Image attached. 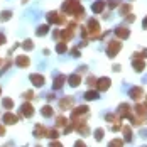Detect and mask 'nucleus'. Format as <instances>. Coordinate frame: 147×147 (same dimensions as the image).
<instances>
[{"instance_id":"nucleus-41","label":"nucleus","mask_w":147,"mask_h":147,"mask_svg":"<svg viewBox=\"0 0 147 147\" xmlns=\"http://www.w3.org/2000/svg\"><path fill=\"white\" fill-rule=\"evenodd\" d=\"M134 20H135V17L129 12V14H127V22H134Z\"/></svg>"},{"instance_id":"nucleus-31","label":"nucleus","mask_w":147,"mask_h":147,"mask_svg":"<svg viewBox=\"0 0 147 147\" xmlns=\"http://www.w3.org/2000/svg\"><path fill=\"white\" fill-rule=\"evenodd\" d=\"M22 47H24L26 51H32V49H34V42H32L30 39H26V41L22 42Z\"/></svg>"},{"instance_id":"nucleus-30","label":"nucleus","mask_w":147,"mask_h":147,"mask_svg":"<svg viewBox=\"0 0 147 147\" xmlns=\"http://www.w3.org/2000/svg\"><path fill=\"white\" fill-rule=\"evenodd\" d=\"M68 123V120H66V117H63V115H59V117H56V127H64Z\"/></svg>"},{"instance_id":"nucleus-39","label":"nucleus","mask_w":147,"mask_h":147,"mask_svg":"<svg viewBox=\"0 0 147 147\" xmlns=\"http://www.w3.org/2000/svg\"><path fill=\"white\" fill-rule=\"evenodd\" d=\"M117 5H118V0H110V2H108V7H110V9H115Z\"/></svg>"},{"instance_id":"nucleus-19","label":"nucleus","mask_w":147,"mask_h":147,"mask_svg":"<svg viewBox=\"0 0 147 147\" xmlns=\"http://www.w3.org/2000/svg\"><path fill=\"white\" fill-rule=\"evenodd\" d=\"M135 113H137L139 117H147V103H137Z\"/></svg>"},{"instance_id":"nucleus-43","label":"nucleus","mask_w":147,"mask_h":147,"mask_svg":"<svg viewBox=\"0 0 147 147\" xmlns=\"http://www.w3.org/2000/svg\"><path fill=\"white\" fill-rule=\"evenodd\" d=\"M123 144V140H113V142H110V146H122Z\"/></svg>"},{"instance_id":"nucleus-36","label":"nucleus","mask_w":147,"mask_h":147,"mask_svg":"<svg viewBox=\"0 0 147 147\" xmlns=\"http://www.w3.org/2000/svg\"><path fill=\"white\" fill-rule=\"evenodd\" d=\"M105 120H107V122H118L117 117H115V115H112V113H107V115H105Z\"/></svg>"},{"instance_id":"nucleus-32","label":"nucleus","mask_w":147,"mask_h":147,"mask_svg":"<svg viewBox=\"0 0 147 147\" xmlns=\"http://www.w3.org/2000/svg\"><path fill=\"white\" fill-rule=\"evenodd\" d=\"M130 9H132V5H130V3H125V5H122V7H120V14L127 15L129 12H130Z\"/></svg>"},{"instance_id":"nucleus-45","label":"nucleus","mask_w":147,"mask_h":147,"mask_svg":"<svg viewBox=\"0 0 147 147\" xmlns=\"http://www.w3.org/2000/svg\"><path fill=\"white\" fill-rule=\"evenodd\" d=\"M142 27H144V29H147V17L144 19V22H142Z\"/></svg>"},{"instance_id":"nucleus-21","label":"nucleus","mask_w":147,"mask_h":147,"mask_svg":"<svg viewBox=\"0 0 147 147\" xmlns=\"http://www.w3.org/2000/svg\"><path fill=\"white\" fill-rule=\"evenodd\" d=\"M66 80H68V83H69L73 88H76V86L81 83V76H80V74H71V76H69V78H66Z\"/></svg>"},{"instance_id":"nucleus-24","label":"nucleus","mask_w":147,"mask_h":147,"mask_svg":"<svg viewBox=\"0 0 147 147\" xmlns=\"http://www.w3.org/2000/svg\"><path fill=\"white\" fill-rule=\"evenodd\" d=\"M2 107L5 110H12L14 108V100L12 98H2Z\"/></svg>"},{"instance_id":"nucleus-10","label":"nucleus","mask_w":147,"mask_h":147,"mask_svg":"<svg viewBox=\"0 0 147 147\" xmlns=\"http://www.w3.org/2000/svg\"><path fill=\"white\" fill-rule=\"evenodd\" d=\"M2 120H3L5 125H15V123L19 122V115H15V113H12V112H7V113H3Z\"/></svg>"},{"instance_id":"nucleus-34","label":"nucleus","mask_w":147,"mask_h":147,"mask_svg":"<svg viewBox=\"0 0 147 147\" xmlns=\"http://www.w3.org/2000/svg\"><path fill=\"white\" fill-rule=\"evenodd\" d=\"M103 134H105V130H103V129H96V130H95V139H96V140H102V139H103Z\"/></svg>"},{"instance_id":"nucleus-23","label":"nucleus","mask_w":147,"mask_h":147,"mask_svg":"<svg viewBox=\"0 0 147 147\" xmlns=\"http://www.w3.org/2000/svg\"><path fill=\"white\" fill-rule=\"evenodd\" d=\"M41 113H42V117H46V118L53 117V115H54L53 107H51V105H44V107H42V110H41Z\"/></svg>"},{"instance_id":"nucleus-2","label":"nucleus","mask_w":147,"mask_h":147,"mask_svg":"<svg viewBox=\"0 0 147 147\" xmlns=\"http://www.w3.org/2000/svg\"><path fill=\"white\" fill-rule=\"evenodd\" d=\"M86 29V34H88L90 39H98L100 37V24L96 22V19H90L88 20V27Z\"/></svg>"},{"instance_id":"nucleus-20","label":"nucleus","mask_w":147,"mask_h":147,"mask_svg":"<svg viewBox=\"0 0 147 147\" xmlns=\"http://www.w3.org/2000/svg\"><path fill=\"white\" fill-rule=\"evenodd\" d=\"M103 9H105V2H103V0H98V2H95V3L91 5V10H93L95 14H102Z\"/></svg>"},{"instance_id":"nucleus-40","label":"nucleus","mask_w":147,"mask_h":147,"mask_svg":"<svg viewBox=\"0 0 147 147\" xmlns=\"http://www.w3.org/2000/svg\"><path fill=\"white\" fill-rule=\"evenodd\" d=\"M71 53H73V58H80V49H78V47H74Z\"/></svg>"},{"instance_id":"nucleus-6","label":"nucleus","mask_w":147,"mask_h":147,"mask_svg":"<svg viewBox=\"0 0 147 147\" xmlns=\"http://www.w3.org/2000/svg\"><path fill=\"white\" fill-rule=\"evenodd\" d=\"M34 115V107L30 105V103H22V107H20V110H19V117H24V118H30Z\"/></svg>"},{"instance_id":"nucleus-1","label":"nucleus","mask_w":147,"mask_h":147,"mask_svg":"<svg viewBox=\"0 0 147 147\" xmlns=\"http://www.w3.org/2000/svg\"><path fill=\"white\" fill-rule=\"evenodd\" d=\"M61 10H63L64 14L74 15V19H76V20H80V19H83V17H85V9L81 7V3H80L78 0H66V2L63 3Z\"/></svg>"},{"instance_id":"nucleus-38","label":"nucleus","mask_w":147,"mask_h":147,"mask_svg":"<svg viewBox=\"0 0 147 147\" xmlns=\"http://www.w3.org/2000/svg\"><path fill=\"white\" fill-rule=\"evenodd\" d=\"M22 98H26V100H32V98H34V91H26V93L22 95Z\"/></svg>"},{"instance_id":"nucleus-16","label":"nucleus","mask_w":147,"mask_h":147,"mask_svg":"<svg viewBox=\"0 0 147 147\" xmlns=\"http://www.w3.org/2000/svg\"><path fill=\"white\" fill-rule=\"evenodd\" d=\"M46 134H47V129H46L42 123H37V125L34 127V137L42 139V137H46Z\"/></svg>"},{"instance_id":"nucleus-4","label":"nucleus","mask_w":147,"mask_h":147,"mask_svg":"<svg viewBox=\"0 0 147 147\" xmlns=\"http://www.w3.org/2000/svg\"><path fill=\"white\" fill-rule=\"evenodd\" d=\"M47 22H49V24L61 26V24H64V22H66V17H64V15H61L59 12H49V14H47Z\"/></svg>"},{"instance_id":"nucleus-12","label":"nucleus","mask_w":147,"mask_h":147,"mask_svg":"<svg viewBox=\"0 0 147 147\" xmlns=\"http://www.w3.org/2000/svg\"><path fill=\"white\" fill-rule=\"evenodd\" d=\"M73 105H74L73 96H64V98L59 100V108H61V110H69Z\"/></svg>"},{"instance_id":"nucleus-18","label":"nucleus","mask_w":147,"mask_h":147,"mask_svg":"<svg viewBox=\"0 0 147 147\" xmlns=\"http://www.w3.org/2000/svg\"><path fill=\"white\" fill-rule=\"evenodd\" d=\"M64 81H66V76H64V74H58V78H54L53 88L54 90H61L63 86H64Z\"/></svg>"},{"instance_id":"nucleus-35","label":"nucleus","mask_w":147,"mask_h":147,"mask_svg":"<svg viewBox=\"0 0 147 147\" xmlns=\"http://www.w3.org/2000/svg\"><path fill=\"white\" fill-rule=\"evenodd\" d=\"M147 56V49H142V51H140V53H135V54H134V58H146Z\"/></svg>"},{"instance_id":"nucleus-25","label":"nucleus","mask_w":147,"mask_h":147,"mask_svg":"<svg viewBox=\"0 0 147 147\" xmlns=\"http://www.w3.org/2000/svg\"><path fill=\"white\" fill-rule=\"evenodd\" d=\"M47 32H49V26H47V24H44V26H39V27H37V30H36V36L42 37V36H46Z\"/></svg>"},{"instance_id":"nucleus-37","label":"nucleus","mask_w":147,"mask_h":147,"mask_svg":"<svg viewBox=\"0 0 147 147\" xmlns=\"http://www.w3.org/2000/svg\"><path fill=\"white\" fill-rule=\"evenodd\" d=\"M86 83H88L90 86H95V85H96V78H95V76H88Z\"/></svg>"},{"instance_id":"nucleus-13","label":"nucleus","mask_w":147,"mask_h":147,"mask_svg":"<svg viewBox=\"0 0 147 147\" xmlns=\"http://www.w3.org/2000/svg\"><path fill=\"white\" fill-rule=\"evenodd\" d=\"M117 115H118L120 118H122V117L129 118V117H130V105H127V103H122V105H118Z\"/></svg>"},{"instance_id":"nucleus-5","label":"nucleus","mask_w":147,"mask_h":147,"mask_svg":"<svg viewBox=\"0 0 147 147\" xmlns=\"http://www.w3.org/2000/svg\"><path fill=\"white\" fill-rule=\"evenodd\" d=\"M120 49H122V42H120V41H112L110 44L107 46V54H108V58H115Z\"/></svg>"},{"instance_id":"nucleus-44","label":"nucleus","mask_w":147,"mask_h":147,"mask_svg":"<svg viewBox=\"0 0 147 147\" xmlns=\"http://www.w3.org/2000/svg\"><path fill=\"white\" fill-rule=\"evenodd\" d=\"M3 135H5V127L0 123V137H3Z\"/></svg>"},{"instance_id":"nucleus-11","label":"nucleus","mask_w":147,"mask_h":147,"mask_svg":"<svg viewBox=\"0 0 147 147\" xmlns=\"http://www.w3.org/2000/svg\"><path fill=\"white\" fill-rule=\"evenodd\" d=\"M90 113V108L86 105H81V107H76L73 112H71V118H78L81 115H88Z\"/></svg>"},{"instance_id":"nucleus-42","label":"nucleus","mask_w":147,"mask_h":147,"mask_svg":"<svg viewBox=\"0 0 147 147\" xmlns=\"http://www.w3.org/2000/svg\"><path fill=\"white\" fill-rule=\"evenodd\" d=\"M5 41H7V39H5V36H3V34L0 32V46H3V44H5Z\"/></svg>"},{"instance_id":"nucleus-7","label":"nucleus","mask_w":147,"mask_h":147,"mask_svg":"<svg viewBox=\"0 0 147 147\" xmlns=\"http://www.w3.org/2000/svg\"><path fill=\"white\" fill-rule=\"evenodd\" d=\"M110 85H112L110 78L102 76V78H98V80H96V85H95V88L98 90V91H107V90L110 88Z\"/></svg>"},{"instance_id":"nucleus-33","label":"nucleus","mask_w":147,"mask_h":147,"mask_svg":"<svg viewBox=\"0 0 147 147\" xmlns=\"http://www.w3.org/2000/svg\"><path fill=\"white\" fill-rule=\"evenodd\" d=\"M10 66H12V61H10V59H5V63H3V66H2V69H0V74H3Z\"/></svg>"},{"instance_id":"nucleus-47","label":"nucleus","mask_w":147,"mask_h":147,"mask_svg":"<svg viewBox=\"0 0 147 147\" xmlns=\"http://www.w3.org/2000/svg\"><path fill=\"white\" fill-rule=\"evenodd\" d=\"M0 95H2V86H0Z\"/></svg>"},{"instance_id":"nucleus-46","label":"nucleus","mask_w":147,"mask_h":147,"mask_svg":"<svg viewBox=\"0 0 147 147\" xmlns=\"http://www.w3.org/2000/svg\"><path fill=\"white\" fill-rule=\"evenodd\" d=\"M27 2H29V0H22V3H27Z\"/></svg>"},{"instance_id":"nucleus-8","label":"nucleus","mask_w":147,"mask_h":147,"mask_svg":"<svg viewBox=\"0 0 147 147\" xmlns=\"http://www.w3.org/2000/svg\"><path fill=\"white\" fill-rule=\"evenodd\" d=\"M29 80H30V83H32L34 86H37V88L44 86V83H46V78L42 76V74H37V73H32L29 76Z\"/></svg>"},{"instance_id":"nucleus-14","label":"nucleus","mask_w":147,"mask_h":147,"mask_svg":"<svg viewBox=\"0 0 147 147\" xmlns=\"http://www.w3.org/2000/svg\"><path fill=\"white\" fill-rule=\"evenodd\" d=\"M132 66H134V69H135L137 73H142L144 68H146V63H144L142 58H134L132 59Z\"/></svg>"},{"instance_id":"nucleus-28","label":"nucleus","mask_w":147,"mask_h":147,"mask_svg":"<svg viewBox=\"0 0 147 147\" xmlns=\"http://www.w3.org/2000/svg\"><path fill=\"white\" fill-rule=\"evenodd\" d=\"M120 129H122V132L125 134V140L130 142V140H132V130H130V127L125 125V127H120Z\"/></svg>"},{"instance_id":"nucleus-48","label":"nucleus","mask_w":147,"mask_h":147,"mask_svg":"<svg viewBox=\"0 0 147 147\" xmlns=\"http://www.w3.org/2000/svg\"><path fill=\"white\" fill-rule=\"evenodd\" d=\"M0 64H2V59H0Z\"/></svg>"},{"instance_id":"nucleus-15","label":"nucleus","mask_w":147,"mask_h":147,"mask_svg":"<svg viewBox=\"0 0 147 147\" xmlns=\"http://www.w3.org/2000/svg\"><path fill=\"white\" fill-rule=\"evenodd\" d=\"M15 64L19 66V68H29V64H30V59H29V56H17L15 58Z\"/></svg>"},{"instance_id":"nucleus-27","label":"nucleus","mask_w":147,"mask_h":147,"mask_svg":"<svg viewBox=\"0 0 147 147\" xmlns=\"http://www.w3.org/2000/svg\"><path fill=\"white\" fill-rule=\"evenodd\" d=\"M12 19V12L10 10H2L0 12V22H7Z\"/></svg>"},{"instance_id":"nucleus-26","label":"nucleus","mask_w":147,"mask_h":147,"mask_svg":"<svg viewBox=\"0 0 147 147\" xmlns=\"http://www.w3.org/2000/svg\"><path fill=\"white\" fill-rule=\"evenodd\" d=\"M68 51V46H66V42L64 41H59L58 44H56V53H59V54H64Z\"/></svg>"},{"instance_id":"nucleus-9","label":"nucleus","mask_w":147,"mask_h":147,"mask_svg":"<svg viewBox=\"0 0 147 147\" xmlns=\"http://www.w3.org/2000/svg\"><path fill=\"white\" fill-rule=\"evenodd\" d=\"M129 96H130L132 100H135V102H139V100L144 96V88H142V86H134V88H130Z\"/></svg>"},{"instance_id":"nucleus-3","label":"nucleus","mask_w":147,"mask_h":147,"mask_svg":"<svg viewBox=\"0 0 147 147\" xmlns=\"http://www.w3.org/2000/svg\"><path fill=\"white\" fill-rule=\"evenodd\" d=\"M74 29H76V22H71V24L63 30V32H59V39H61V41H64V42L71 41V39L74 37Z\"/></svg>"},{"instance_id":"nucleus-22","label":"nucleus","mask_w":147,"mask_h":147,"mask_svg":"<svg viewBox=\"0 0 147 147\" xmlns=\"http://www.w3.org/2000/svg\"><path fill=\"white\" fill-rule=\"evenodd\" d=\"M85 98L88 100V102H91V100H96V98H100L98 96V90L95 88V90H88L86 93H85Z\"/></svg>"},{"instance_id":"nucleus-17","label":"nucleus","mask_w":147,"mask_h":147,"mask_svg":"<svg viewBox=\"0 0 147 147\" xmlns=\"http://www.w3.org/2000/svg\"><path fill=\"white\" fill-rule=\"evenodd\" d=\"M115 34H117L118 39H127L129 36H130V29L129 27H123V26H120L115 29Z\"/></svg>"},{"instance_id":"nucleus-29","label":"nucleus","mask_w":147,"mask_h":147,"mask_svg":"<svg viewBox=\"0 0 147 147\" xmlns=\"http://www.w3.org/2000/svg\"><path fill=\"white\" fill-rule=\"evenodd\" d=\"M46 137H49V139H58V137H59V132L56 130V127H53V129H47Z\"/></svg>"}]
</instances>
